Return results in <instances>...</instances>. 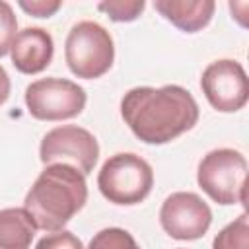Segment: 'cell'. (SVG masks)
<instances>
[{"mask_svg":"<svg viewBox=\"0 0 249 249\" xmlns=\"http://www.w3.org/2000/svg\"><path fill=\"white\" fill-rule=\"evenodd\" d=\"M121 115L132 134L146 144H165L191 130L198 105L191 91L177 84L132 88L121 99Z\"/></svg>","mask_w":249,"mask_h":249,"instance_id":"obj_1","label":"cell"},{"mask_svg":"<svg viewBox=\"0 0 249 249\" xmlns=\"http://www.w3.org/2000/svg\"><path fill=\"white\" fill-rule=\"evenodd\" d=\"M88 200V183L72 165H47L25 195L23 208L37 230L60 231Z\"/></svg>","mask_w":249,"mask_h":249,"instance_id":"obj_2","label":"cell"},{"mask_svg":"<svg viewBox=\"0 0 249 249\" xmlns=\"http://www.w3.org/2000/svg\"><path fill=\"white\" fill-rule=\"evenodd\" d=\"M97 187L109 202L132 206L150 195L154 187V171L144 158L132 152H121L101 165Z\"/></svg>","mask_w":249,"mask_h":249,"instance_id":"obj_3","label":"cell"},{"mask_svg":"<svg viewBox=\"0 0 249 249\" xmlns=\"http://www.w3.org/2000/svg\"><path fill=\"white\" fill-rule=\"evenodd\" d=\"M64 58L74 76L84 80L99 78L113 66V37L97 21H78L68 31L64 43Z\"/></svg>","mask_w":249,"mask_h":249,"instance_id":"obj_4","label":"cell"},{"mask_svg":"<svg viewBox=\"0 0 249 249\" xmlns=\"http://www.w3.org/2000/svg\"><path fill=\"white\" fill-rule=\"evenodd\" d=\"M247 160L233 148L208 152L196 169L198 187L218 204H245Z\"/></svg>","mask_w":249,"mask_h":249,"instance_id":"obj_5","label":"cell"},{"mask_svg":"<svg viewBox=\"0 0 249 249\" xmlns=\"http://www.w3.org/2000/svg\"><path fill=\"white\" fill-rule=\"evenodd\" d=\"M86 101V89L66 78H41L25 88L27 111L37 121H66L78 117Z\"/></svg>","mask_w":249,"mask_h":249,"instance_id":"obj_6","label":"cell"},{"mask_svg":"<svg viewBox=\"0 0 249 249\" xmlns=\"http://www.w3.org/2000/svg\"><path fill=\"white\" fill-rule=\"evenodd\" d=\"M39 158L45 165L64 163L78 169L82 175L93 171L99 158L95 136L76 124H64L49 130L39 146Z\"/></svg>","mask_w":249,"mask_h":249,"instance_id":"obj_7","label":"cell"},{"mask_svg":"<svg viewBox=\"0 0 249 249\" xmlns=\"http://www.w3.org/2000/svg\"><path fill=\"white\" fill-rule=\"evenodd\" d=\"M200 88L208 103L220 113H235L249 99V80L245 68L231 58L210 62L200 78Z\"/></svg>","mask_w":249,"mask_h":249,"instance_id":"obj_8","label":"cell"},{"mask_svg":"<svg viewBox=\"0 0 249 249\" xmlns=\"http://www.w3.org/2000/svg\"><path fill=\"white\" fill-rule=\"evenodd\" d=\"M160 224L173 239H198L212 224V210L196 193H171L160 208Z\"/></svg>","mask_w":249,"mask_h":249,"instance_id":"obj_9","label":"cell"},{"mask_svg":"<svg viewBox=\"0 0 249 249\" xmlns=\"http://www.w3.org/2000/svg\"><path fill=\"white\" fill-rule=\"evenodd\" d=\"M10 54L16 70H19L21 74H39L51 64L54 43L47 29L25 27L16 33Z\"/></svg>","mask_w":249,"mask_h":249,"instance_id":"obj_10","label":"cell"},{"mask_svg":"<svg viewBox=\"0 0 249 249\" xmlns=\"http://www.w3.org/2000/svg\"><path fill=\"white\" fill-rule=\"evenodd\" d=\"M154 8L185 33H196L206 27L214 16L212 0H156Z\"/></svg>","mask_w":249,"mask_h":249,"instance_id":"obj_11","label":"cell"},{"mask_svg":"<svg viewBox=\"0 0 249 249\" xmlns=\"http://www.w3.org/2000/svg\"><path fill=\"white\" fill-rule=\"evenodd\" d=\"M35 230L37 228L25 208L0 210V249H29Z\"/></svg>","mask_w":249,"mask_h":249,"instance_id":"obj_12","label":"cell"},{"mask_svg":"<svg viewBox=\"0 0 249 249\" xmlns=\"http://www.w3.org/2000/svg\"><path fill=\"white\" fill-rule=\"evenodd\" d=\"M212 249H249V220L245 212L218 231Z\"/></svg>","mask_w":249,"mask_h":249,"instance_id":"obj_13","label":"cell"},{"mask_svg":"<svg viewBox=\"0 0 249 249\" xmlns=\"http://www.w3.org/2000/svg\"><path fill=\"white\" fill-rule=\"evenodd\" d=\"M88 249H140V247L126 230L105 228L91 237Z\"/></svg>","mask_w":249,"mask_h":249,"instance_id":"obj_14","label":"cell"},{"mask_svg":"<svg viewBox=\"0 0 249 249\" xmlns=\"http://www.w3.org/2000/svg\"><path fill=\"white\" fill-rule=\"evenodd\" d=\"M144 0H107V2H99L97 10L105 12L113 21L124 23V21H134L142 10H144Z\"/></svg>","mask_w":249,"mask_h":249,"instance_id":"obj_15","label":"cell"},{"mask_svg":"<svg viewBox=\"0 0 249 249\" xmlns=\"http://www.w3.org/2000/svg\"><path fill=\"white\" fill-rule=\"evenodd\" d=\"M16 33H18V19L14 8L8 2L0 0V56L10 53Z\"/></svg>","mask_w":249,"mask_h":249,"instance_id":"obj_16","label":"cell"},{"mask_svg":"<svg viewBox=\"0 0 249 249\" xmlns=\"http://www.w3.org/2000/svg\"><path fill=\"white\" fill-rule=\"evenodd\" d=\"M35 249H84V245L72 231L60 230V231H54V233L41 237L37 241Z\"/></svg>","mask_w":249,"mask_h":249,"instance_id":"obj_17","label":"cell"},{"mask_svg":"<svg viewBox=\"0 0 249 249\" xmlns=\"http://www.w3.org/2000/svg\"><path fill=\"white\" fill-rule=\"evenodd\" d=\"M18 4L21 10H25L29 16H35V18H51L62 6V2L58 0H31V2L19 0Z\"/></svg>","mask_w":249,"mask_h":249,"instance_id":"obj_18","label":"cell"},{"mask_svg":"<svg viewBox=\"0 0 249 249\" xmlns=\"http://www.w3.org/2000/svg\"><path fill=\"white\" fill-rule=\"evenodd\" d=\"M10 89H12L10 76H8V72L4 70V66H0V105H4L6 99L10 97Z\"/></svg>","mask_w":249,"mask_h":249,"instance_id":"obj_19","label":"cell"}]
</instances>
